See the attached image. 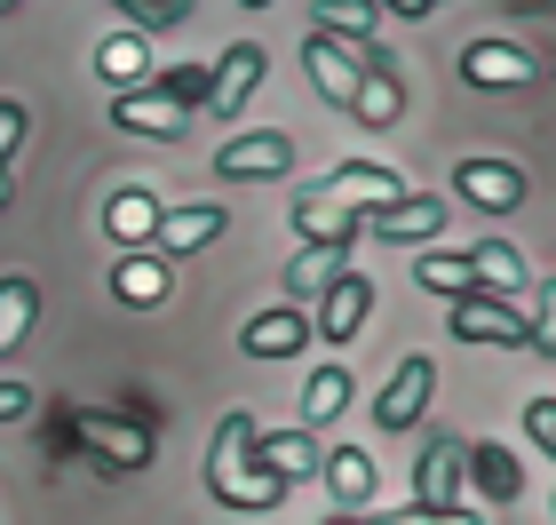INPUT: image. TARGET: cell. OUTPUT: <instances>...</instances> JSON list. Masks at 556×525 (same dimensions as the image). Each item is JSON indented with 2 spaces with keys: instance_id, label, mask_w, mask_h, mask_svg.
<instances>
[{
  "instance_id": "42",
  "label": "cell",
  "mask_w": 556,
  "mask_h": 525,
  "mask_svg": "<svg viewBox=\"0 0 556 525\" xmlns=\"http://www.w3.org/2000/svg\"><path fill=\"white\" fill-rule=\"evenodd\" d=\"M9 9H16V0H0V16H9Z\"/></svg>"
},
{
  "instance_id": "11",
  "label": "cell",
  "mask_w": 556,
  "mask_h": 525,
  "mask_svg": "<svg viewBox=\"0 0 556 525\" xmlns=\"http://www.w3.org/2000/svg\"><path fill=\"white\" fill-rule=\"evenodd\" d=\"M358 232H374V239H397V247H421V239H438V232H445V199L406 191L397 208H374V215H358Z\"/></svg>"
},
{
  "instance_id": "37",
  "label": "cell",
  "mask_w": 556,
  "mask_h": 525,
  "mask_svg": "<svg viewBox=\"0 0 556 525\" xmlns=\"http://www.w3.org/2000/svg\"><path fill=\"white\" fill-rule=\"evenodd\" d=\"M374 9H397V16H429V9H445V0H374Z\"/></svg>"
},
{
  "instance_id": "26",
  "label": "cell",
  "mask_w": 556,
  "mask_h": 525,
  "mask_svg": "<svg viewBox=\"0 0 556 525\" xmlns=\"http://www.w3.org/2000/svg\"><path fill=\"white\" fill-rule=\"evenodd\" d=\"M318 470H326V486H334L342 510H366L374 502V454H366V446H334Z\"/></svg>"
},
{
  "instance_id": "21",
  "label": "cell",
  "mask_w": 556,
  "mask_h": 525,
  "mask_svg": "<svg viewBox=\"0 0 556 525\" xmlns=\"http://www.w3.org/2000/svg\"><path fill=\"white\" fill-rule=\"evenodd\" d=\"M112 295H119V303H136V311H160L175 295V279H167V263L151 255V247H136V255L112 263Z\"/></svg>"
},
{
  "instance_id": "35",
  "label": "cell",
  "mask_w": 556,
  "mask_h": 525,
  "mask_svg": "<svg viewBox=\"0 0 556 525\" xmlns=\"http://www.w3.org/2000/svg\"><path fill=\"white\" fill-rule=\"evenodd\" d=\"M16 143H24V104H9V96H0V167L16 160Z\"/></svg>"
},
{
  "instance_id": "9",
  "label": "cell",
  "mask_w": 556,
  "mask_h": 525,
  "mask_svg": "<svg viewBox=\"0 0 556 525\" xmlns=\"http://www.w3.org/2000/svg\"><path fill=\"white\" fill-rule=\"evenodd\" d=\"M462 80L469 88H533L541 80V57H525L517 40H469L462 48Z\"/></svg>"
},
{
  "instance_id": "23",
  "label": "cell",
  "mask_w": 556,
  "mask_h": 525,
  "mask_svg": "<svg viewBox=\"0 0 556 525\" xmlns=\"http://www.w3.org/2000/svg\"><path fill=\"white\" fill-rule=\"evenodd\" d=\"M160 199H151L143 184H128V191H112V208H104V232L119 239V247H128V255H136V247H151V232H160Z\"/></svg>"
},
{
  "instance_id": "1",
  "label": "cell",
  "mask_w": 556,
  "mask_h": 525,
  "mask_svg": "<svg viewBox=\"0 0 556 525\" xmlns=\"http://www.w3.org/2000/svg\"><path fill=\"white\" fill-rule=\"evenodd\" d=\"M255 414H223L215 422V446H207V493H215V502L223 510H278V502H287V486H278L270 478V470L255 462Z\"/></svg>"
},
{
  "instance_id": "10",
  "label": "cell",
  "mask_w": 556,
  "mask_h": 525,
  "mask_svg": "<svg viewBox=\"0 0 556 525\" xmlns=\"http://www.w3.org/2000/svg\"><path fill=\"white\" fill-rule=\"evenodd\" d=\"M294 167V143L278 136V128H247V136H231L215 152V175L223 184H247V175H287Z\"/></svg>"
},
{
  "instance_id": "16",
  "label": "cell",
  "mask_w": 556,
  "mask_h": 525,
  "mask_svg": "<svg viewBox=\"0 0 556 525\" xmlns=\"http://www.w3.org/2000/svg\"><path fill=\"white\" fill-rule=\"evenodd\" d=\"M215 239H223V208H207V199H199V208H167V215H160L151 255L175 263V255H199V247H215Z\"/></svg>"
},
{
  "instance_id": "29",
  "label": "cell",
  "mask_w": 556,
  "mask_h": 525,
  "mask_svg": "<svg viewBox=\"0 0 556 525\" xmlns=\"http://www.w3.org/2000/svg\"><path fill=\"white\" fill-rule=\"evenodd\" d=\"M414 279H421L429 295H453V303H462V295L477 287V271H469V255H445V247H438V255L414 263Z\"/></svg>"
},
{
  "instance_id": "5",
  "label": "cell",
  "mask_w": 556,
  "mask_h": 525,
  "mask_svg": "<svg viewBox=\"0 0 556 525\" xmlns=\"http://www.w3.org/2000/svg\"><path fill=\"white\" fill-rule=\"evenodd\" d=\"M263 48L255 40H231L223 48V64H207V112L215 120H239L247 104H255V88H263Z\"/></svg>"
},
{
  "instance_id": "36",
  "label": "cell",
  "mask_w": 556,
  "mask_h": 525,
  "mask_svg": "<svg viewBox=\"0 0 556 525\" xmlns=\"http://www.w3.org/2000/svg\"><path fill=\"white\" fill-rule=\"evenodd\" d=\"M24 407H33V390H24V383H9V374H0V422H16Z\"/></svg>"
},
{
  "instance_id": "39",
  "label": "cell",
  "mask_w": 556,
  "mask_h": 525,
  "mask_svg": "<svg viewBox=\"0 0 556 525\" xmlns=\"http://www.w3.org/2000/svg\"><path fill=\"white\" fill-rule=\"evenodd\" d=\"M509 9H556V0H509Z\"/></svg>"
},
{
  "instance_id": "3",
  "label": "cell",
  "mask_w": 556,
  "mask_h": 525,
  "mask_svg": "<svg viewBox=\"0 0 556 525\" xmlns=\"http://www.w3.org/2000/svg\"><path fill=\"white\" fill-rule=\"evenodd\" d=\"M445 327H453V342H493V350H533V335H525V311L517 303H501V295H485V287H469L462 303L445 311Z\"/></svg>"
},
{
  "instance_id": "18",
  "label": "cell",
  "mask_w": 556,
  "mask_h": 525,
  "mask_svg": "<svg viewBox=\"0 0 556 525\" xmlns=\"http://www.w3.org/2000/svg\"><path fill=\"white\" fill-rule=\"evenodd\" d=\"M462 470H469V502H517V493H525L517 454H509V446H493V438H477L462 454Z\"/></svg>"
},
{
  "instance_id": "7",
  "label": "cell",
  "mask_w": 556,
  "mask_h": 525,
  "mask_svg": "<svg viewBox=\"0 0 556 525\" xmlns=\"http://www.w3.org/2000/svg\"><path fill=\"white\" fill-rule=\"evenodd\" d=\"M429 390H438V366L414 350V359H397V374L382 383V398H374V422H382V430H414L429 414Z\"/></svg>"
},
{
  "instance_id": "33",
  "label": "cell",
  "mask_w": 556,
  "mask_h": 525,
  "mask_svg": "<svg viewBox=\"0 0 556 525\" xmlns=\"http://www.w3.org/2000/svg\"><path fill=\"white\" fill-rule=\"evenodd\" d=\"M160 88H167V96H175L184 112H191V104H207V64H175Z\"/></svg>"
},
{
  "instance_id": "38",
  "label": "cell",
  "mask_w": 556,
  "mask_h": 525,
  "mask_svg": "<svg viewBox=\"0 0 556 525\" xmlns=\"http://www.w3.org/2000/svg\"><path fill=\"white\" fill-rule=\"evenodd\" d=\"M326 525H366V510H342V517H326Z\"/></svg>"
},
{
  "instance_id": "12",
  "label": "cell",
  "mask_w": 556,
  "mask_h": 525,
  "mask_svg": "<svg viewBox=\"0 0 556 525\" xmlns=\"http://www.w3.org/2000/svg\"><path fill=\"white\" fill-rule=\"evenodd\" d=\"M350 120H358V128H397V120H406V80H397L390 48H374L366 80H358V96H350Z\"/></svg>"
},
{
  "instance_id": "6",
  "label": "cell",
  "mask_w": 556,
  "mask_h": 525,
  "mask_svg": "<svg viewBox=\"0 0 556 525\" xmlns=\"http://www.w3.org/2000/svg\"><path fill=\"white\" fill-rule=\"evenodd\" d=\"M453 184H462L469 208H485V215H517L525 208V167L517 160H493V152H477L453 167Z\"/></svg>"
},
{
  "instance_id": "32",
  "label": "cell",
  "mask_w": 556,
  "mask_h": 525,
  "mask_svg": "<svg viewBox=\"0 0 556 525\" xmlns=\"http://www.w3.org/2000/svg\"><path fill=\"white\" fill-rule=\"evenodd\" d=\"M525 335H533V350H541V359H556V279H541L533 311H525Z\"/></svg>"
},
{
  "instance_id": "28",
  "label": "cell",
  "mask_w": 556,
  "mask_h": 525,
  "mask_svg": "<svg viewBox=\"0 0 556 525\" xmlns=\"http://www.w3.org/2000/svg\"><path fill=\"white\" fill-rule=\"evenodd\" d=\"M33 311H40V287L24 279V271H9V279H0V350H16L33 335Z\"/></svg>"
},
{
  "instance_id": "2",
  "label": "cell",
  "mask_w": 556,
  "mask_h": 525,
  "mask_svg": "<svg viewBox=\"0 0 556 525\" xmlns=\"http://www.w3.org/2000/svg\"><path fill=\"white\" fill-rule=\"evenodd\" d=\"M366 64H374V40H334V33L302 40V72H311V88L326 96V104H342V112H350V96H358Z\"/></svg>"
},
{
  "instance_id": "22",
  "label": "cell",
  "mask_w": 556,
  "mask_h": 525,
  "mask_svg": "<svg viewBox=\"0 0 556 525\" xmlns=\"http://www.w3.org/2000/svg\"><path fill=\"white\" fill-rule=\"evenodd\" d=\"M255 462L270 470L278 486H302V478L326 462V446H318L311 430H270V438H255Z\"/></svg>"
},
{
  "instance_id": "41",
  "label": "cell",
  "mask_w": 556,
  "mask_h": 525,
  "mask_svg": "<svg viewBox=\"0 0 556 525\" xmlns=\"http://www.w3.org/2000/svg\"><path fill=\"white\" fill-rule=\"evenodd\" d=\"M239 9H270V0H239Z\"/></svg>"
},
{
  "instance_id": "19",
  "label": "cell",
  "mask_w": 556,
  "mask_h": 525,
  "mask_svg": "<svg viewBox=\"0 0 556 525\" xmlns=\"http://www.w3.org/2000/svg\"><path fill=\"white\" fill-rule=\"evenodd\" d=\"M112 120H119V128H128V136H184V104H175V96L160 88V80H151V88H128V96H119V104H112Z\"/></svg>"
},
{
  "instance_id": "25",
  "label": "cell",
  "mask_w": 556,
  "mask_h": 525,
  "mask_svg": "<svg viewBox=\"0 0 556 525\" xmlns=\"http://www.w3.org/2000/svg\"><path fill=\"white\" fill-rule=\"evenodd\" d=\"M96 72L128 96V88H151V40L143 33H112L104 48H96Z\"/></svg>"
},
{
  "instance_id": "20",
  "label": "cell",
  "mask_w": 556,
  "mask_h": 525,
  "mask_svg": "<svg viewBox=\"0 0 556 525\" xmlns=\"http://www.w3.org/2000/svg\"><path fill=\"white\" fill-rule=\"evenodd\" d=\"M462 255H469V271H477V287L501 295V303H517V295L533 287V263H525L509 239H477V247H462Z\"/></svg>"
},
{
  "instance_id": "13",
  "label": "cell",
  "mask_w": 556,
  "mask_h": 525,
  "mask_svg": "<svg viewBox=\"0 0 556 525\" xmlns=\"http://www.w3.org/2000/svg\"><path fill=\"white\" fill-rule=\"evenodd\" d=\"M366 311H374V279H366V271H342V279L318 295L311 335H326V342H350V335L366 327Z\"/></svg>"
},
{
  "instance_id": "27",
  "label": "cell",
  "mask_w": 556,
  "mask_h": 525,
  "mask_svg": "<svg viewBox=\"0 0 556 525\" xmlns=\"http://www.w3.org/2000/svg\"><path fill=\"white\" fill-rule=\"evenodd\" d=\"M350 407V366H318L311 383H302V430H326Z\"/></svg>"
},
{
  "instance_id": "4",
  "label": "cell",
  "mask_w": 556,
  "mask_h": 525,
  "mask_svg": "<svg viewBox=\"0 0 556 525\" xmlns=\"http://www.w3.org/2000/svg\"><path fill=\"white\" fill-rule=\"evenodd\" d=\"M469 446L462 438H429L421 462H414V510H469V470H462Z\"/></svg>"
},
{
  "instance_id": "17",
  "label": "cell",
  "mask_w": 556,
  "mask_h": 525,
  "mask_svg": "<svg viewBox=\"0 0 556 525\" xmlns=\"http://www.w3.org/2000/svg\"><path fill=\"white\" fill-rule=\"evenodd\" d=\"M302 342H311V311H294V303L255 311V318L239 327V350H247V359H294Z\"/></svg>"
},
{
  "instance_id": "15",
  "label": "cell",
  "mask_w": 556,
  "mask_h": 525,
  "mask_svg": "<svg viewBox=\"0 0 556 525\" xmlns=\"http://www.w3.org/2000/svg\"><path fill=\"white\" fill-rule=\"evenodd\" d=\"M294 232H302V247H358V215L342 208L334 191H294Z\"/></svg>"
},
{
  "instance_id": "24",
  "label": "cell",
  "mask_w": 556,
  "mask_h": 525,
  "mask_svg": "<svg viewBox=\"0 0 556 525\" xmlns=\"http://www.w3.org/2000/svg\"><path fill=\"white\" fill-rule=\"evenodd\" d=\"M342 271H350V255H342V247H302V255L287 263V303H294V311H302V303H318V295L334 287Z\"/></svg>"
},
{
  "instance_id": "40",
  "label": "cell",
  "mask_w": 556,
  "mask_h": 525,
  "mask_svg": "<svg viewBox=\"0 0 556 525\" xmlns=\"http://www.w3.org/2000/svg\"><path fill=\"white\" fill-rule=\"evenodd\" d=\"M0 208H9V167H0Z\"/></svg>"
},
{
  "instance_id": "34",
  "label": "cell",
  "mask_w": 556,
  "mask_h": 525,
  "mask_svg": "<svg viewBox=\"0 0 556 525\" xmlns=\"http://www.w3.org/2000/svg\"><path fill=\"white\" fill-rule=\"evenodd\" d=\"M525 438H541V454L556 462V398H533V407H525Z\"/></svg>"
},
{
  "instance_id": "31",
  "label": "cell",
  "mask_w": 556,
  "mask_h": 525,
  "mask_svg": "<svg viewBox=\"0 0 556 525\" xmlns=\"http://www.w3.org/2000/svg\"><path fill=\"white\" fill-rule=\"evenodd\" d=\"M119 16H128V33H167V24L191 16V0H112Z\"/></svg>"
},
{
  "instance_id": "30",
  "label": "cell",
  "mask_w": 556,
  "mask_h": 525,
  "mask_svg": "<svg viewBox=\"0 0 556 525\" xmlns=\"http://www.w3.org/2000/svg\"><path fill=\"white\" fill-rule=\"evenodd\" d=\"M374 0H318V33H334V40H374Z\"/></svg>"
},
{
  "instance_id": "8",
  "label": "cell",
  "mask_w": 556,
  "mask_h": 525,
  "mask_svg": "<svg viewBox=\"0 0 556 525\" xmlns=\"http://www.w3.org/2000/svg\"><path fill=\"white\" fill-rule=\"evenodd\" d=\"M326 191H334L350 215H374V208H397V199H406V175L382 167V160H342L326 175Z\"/></svg>"
},
{
  "instance_id": "14",
  "label": "cell",
  "mask_w": 556,
  "mask_h": 525,
  "mask_svg": "<svg viewBox=\"0 0 556 525\" xmlns=\"http://www.w3.org/2000/svg\"><path fill=\"white\" fill-rule=\"evenodd\" d=\"M72 430H80V438L96 446V462H112V470H143V462H151V438L136 430V422H119V414L80 407V414H72Z\"/></svg>"
}]
</instances>
